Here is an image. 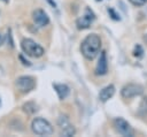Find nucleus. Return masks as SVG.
Instances as JSON below:
<instances>
[{
    "mask_svg": "<svg viewBox=\"0 0 147 137\" xmlns=\"http://www.w3.org/2000/svg\"><path fill=\"white\" fill-rule=\"evenodd\" d=\"M100 48H101V39L95 33H91L86 36L80 44L82 54L87 60H93L100 52Z\"/></svg>",
    "mask_w": 147,
    "mask_h": 137,
    "instance_id": "f257e3e1",
    "label": "nucleus"
},
{
    "mask_svg": "<svg viewBox=\"0 0 147 137\" xmlns=\"http://www.w3.org/2000/svg\"><path fill=\"white\" fill-rule=\"evenodd\" d=\"M21 46H22L23 52L26 55L32 56V58H40L45 53L44 48L39 44H37L34 40H32L30 38H24L22 40V43H21Z\"/></svg>",
    "mask_w": 147,
    "mask_h": 137,
    "instance_id": "f03ea898",
    "label": "nucleus"
},
{
    "mask_svg": "<svg viewBox=\"0 0 147 137\" xmlns=\"http://www.w3.org/2000/svg\"><path fill=\"white\" fill-rule=\"evenodd\" d=\"M31 129L36 135H39V136H48V135H52L54 131L52 124L42 117L33 119L31 122Z\"/></svg>",
    "mask_w": 147,
    "mask_h": 137,
    "instance_id": "7ed1b4c3",
    "label": "nucleus"
},
{
    "mask_svg": "<svg viewBox=\"0 0 147 137\" xmlns=\"http://www.w3.org/2000/svg\"><path fill=\"white\" fill-rule=\"evenodd\" d=\"M15 85L17 87V90L22 93H28L30 91H32L36 86V81L33 77L31 76H21L16 79Z\"/></svg>",
    "mask_w": 147,
    "mask_h": 137,
    "instance_id": "20e7f679",
    "label": "nucleus"
},
{
    "mask_svg": "<svg viewBox=\"0 0 147 137\" xmlns=\"http://www.w3.org/2000/svg\"><path fill=\"white\" fill-rule=\"evenodd\" d=\"M144 92V87L139 84H127L125 86H123L122 91H121V94L123 98L125 99H130V98H133V97H137V96H140Z\"/></svg>",
    "mask_w": 147,
    "mask_h": 137,
    "instance_id": "39448f33",
    "label": "nucleus"
},
{
    "mask_svg": "<svg viewBox=\"0 0 147 137\" xmlns=\"http://www.w3.org/2000/svg\"><path fill=\"white\" fill-rule=\"evenodd\" d=\"M94 20H95V15H94V13H93L90 8H86L84 15H83L82 17H79V18L76 21L77 28L80 29V30L87 29V28H90V25L92 24V22H93Z\"/></svg>",
    "mask_w": 147,
    "mask_h": 137,
    "instance_id": "423d86ee",
    "label": "nucleus"
},
{
    "mask_svg": "<svg viewBox=\"0 0 147 137\" xmlns=\"http://www.w3.org/2000/svg\"><path fill=\"white\" fill-rule=\"evenodd\" d=\"M114 125H115V129H116L121 135H123V136H129V137L133 136V129H132V127H131V125L129 124V122L125 121L124 119H122V117L115 119Z\"/></svg>",
    "mask_w": 147,
    "mask_h": 137,
    "instance_id": "0eeeda50",
    "label": "nucleus"
},
{
    "mask_svg": "<svg viewBox=\"0 0 147 137\" xmlns=\"http://www.w3.org/2000/svg\"><path fill=\"white\" fill-rule=\"evenodd\" d=\"M32 18L38 26H45L49 23V17L42 9H36L32 13Z\"/></svg>",
    "mask_w": 147,
    "mask_h": 137,
    "instance_id": "6e6552de",
    "label": "nucleus"
},
{
    "mask_svg": "<svg viewBox=\"0 0 147 137\" xmlns=\"http://www.w3.org/2000/svg\"><path fill=\"white\" fill-rule=\"evenodd\" d=\"M107 73V56H106V52H101L99 61L96 63V68H95V75L98 76H102Z\"/></svg>",
    "mask_w": 147,
    "mask_h": 137,
    "instance_id": "1a4fd4ad",
    "label": "nucleus"
},
{
    "mask_svg": "<svg viewBox=\"0 0 147 137\" xmlns=\"http://www.w3.org/2000/svg\"><path fill=\"white\" fill-rule=\"evenodd\" d=\"M115 94V86L114 85H108L106 87H103L100 93H99V99L102 102L108 101L110 98H113V96Z\"/></svg>",
    "mask_w": 147,
    "mask_h": 137,
    "instance_id": "9d476101",
    "label": "nucleus"
},
{
    "mask_svg": "<svg viewBox=\"0 0 147 137\" xmlns=\"http://www.w3.org/2000/svg\"><path fill=\"white\" fill-rule=\"evenodd\" d=\"M53 86H54V89H55V91H56V93H57V96L61 100H63L68 97V94H69V86L68 85H65V84H53Z\"/></svg>",
    "mask_w": 147,
    "mask_h": 137,
    "instance_id": "9b49d317",
    "label": "nucleus"
},
{
    "mask_svg": "<svg viewBox=\"0 0 147 137\" xmlns=\"http://www.w3.org/2000/svg\"><path fill=\"white\" fill-rule=\"evenodd\" d=\"M137 114L140 116V117H145L147 116V97H144L140 105H139V108L137 111Z\"/></svg>",
    "mask_w": 147,
    "mask_h": 137,
    "instance_id": "f8f14e48",
    "label": "nucleus"
},
{
    "mask_svg": "<svg viewBox=\"0 0 147 137\" xmlns=\"http://www.w3.org/2000/svg\"><path fill=\"white\" fill-rule=\"evenodd\" d=\"M61 130H62V131H61V135H62V136H65V137L74 136V135H75V132H76V130H75L74 125H71V124H68L67 127L62 128Z\"/></svg>",
    "mask_w": 147,
    "mask_h": 137,
    "instance_id": "ddd939ff",
    "label": "nucleus"
},
{
    "mask_svg": "<svg viewBox=\"0 0 147 137\" xmlns=\"http://www.w3.org/2000/svg\"><path fill=\"white\" fill-rule=\"evenodd\" d=\"M23 109H24V112H26L28 114H33V113L37 111V106H36V104H33V102H26V104L23 105Z\"/></svg>",
    "mask_w": 147,
    "mask_h": 137,
    "instance_id": "4468645a",
    "label": "nucleus"
},
{
    "mask_svg": "<svg viewBox=\"0 0 147 137\" xmlns=\"http://www.w3.org/2000/svg\"><path fill=\"white\" fill-rule=\"evenodd\" d=\"M57 124L60 125V128L62 129V128H64V127H67L68 124H70L69 123V120L67 119V116H60L59 117V120H57Z\"/></svg>",
    "mask_w": 147,
    "mask_h": 137,
    "instance_id": "2eb2a0df",
    "label": "nucleus"
},
{
    "mask_svg": "<svg viewBox=\"0 0 147 137\" xmlns=\"http://www.w3.org/2000/svg\"><path fill=\"white\" fill-rule=\"evenodd\" d=\"M142 53H144V51H142L141 46H140V45H137V46L134 47L133 55H134V56H137V58H141V56H142Z\"/></svg>",
    "mask_w": 147,
    "mask_h": 137,
    "instance_id": "dca6fc26",
    "label": "nucleus"
},
{
    "mask_svg": "<svg viewBox=\"0 0 147 137\" xmlns=\"http://www.w3.org/2000/svg\"><path fill=\"white\" fill-rule=\"evenodd\" d=\"M134 6H144L147 3V0H129Z\"/></svg>",
    "mask_w": 147,
    "mask_h": 137,
    "instance_id": "f3484780",
    "label": "nucleus"
},
{
    "mask_svg": "<svg viewBox=\"0 0 147 137\" xmlns=\"http://www.w3.org/2000/svg\"><path fill=\"white\" fill-rule=\"evenodd\" d=\"M108 13L111 15V18H113V20H116V21H119V20H121V17L115 13V10H114L113 8H108Z\"/></svg>",
    "mask_w": 147,
    "mask_h": 137,
    "instance_id": "a211bd4d",
    "label": "nucleus"
},
{
    "mask_svg": "<svg viewBox=\"0 0 147 137\" xmlns=\"http://www.w3.org/2000/svg\"><path fill=\"white\" fill-rule=\"evenodd\" d=\"M20 58H21V60H22V61H23V64H26V66H30V64H31V63H30V62H29V61H28V60H24V59H23V56H22V55H21V56H20Z\"/></svg>",
    "mask_w": 147,
    "mask_h": 137,
    "instance_id": "6ab92c4d",
    "label": "nucleus"
},
{
    "mask_svg": "<svg viewBox=\"0 0 147 137\" xmlns=\"http://www.w3.org/2000/svg\"><path fill=\"white\" fill-rule=\"evenodd\" d=\"M3 39H5V38H3V36H2V35H0V46L2 45V43H3Z\"/></svg>",
    "mask_w": 147,
    "mask_h": 137,
    "instance_id": "aec40b11",
    "label": "nucleus"
},
{
    "mask_svg": "<svg viewBox=\"0 0 147 137\" xmlns=\"http://www.w3.org/2000/svg\"><path fill=\"white\" fill-rule=\"evenodd\" d=\"M144 40H145V41H146V43H147V33H146V35H145V36H144Z\"/></svg>",
    "mask_w": 147,
    "mask_h": 137,
    "instance_id": "412c9836",
    "label": "nucleus"
},
{
    "mask_svg": "<svg viewBox=\"0 0 147 137\" xmlns=\"http://www.w3.org/2000/svg\"><path fill=\"white\" fill-rule=\"evenodd\" d=\"M96 1H101V0H96Z\"/></svg>",
    "mask_w": 147,
    "mask_h": 137,
    "instance_id": "4be33fe9",
    "label": "nucleus"
},
{
    "mask_svg": "<svg viewBox=\"0 0 147 137\" xmlns=\"http://www.w3.org/2000/svg\"><path fill=\"white\" fill-rule=\"evenodd\" d=\"M3 1H7V0H3Z\"/></svg>",
    "mask_w": 147,
    "mask_h": 137,
    "instance_id": "5701e85b",
    "label": "nucleus"
}]
</instances>
